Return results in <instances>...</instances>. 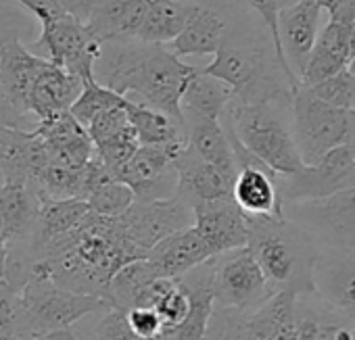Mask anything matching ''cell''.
Instances as JSON below:
<instances>
[{"mask_svg": "<svg viewBox=\"0 0 355 340\" xmlns=\"http://www.w3.org/2000/svg\"><path fill=\"white\" fill-rule=\"evenodd\" d=\"M214 259V257H211ZM211 259L197 265L189 274L178 278L184 292L189 294V315L187 319L171 332L161 334L157 340H205L214 311H216V294H214V265Z\"/></svg>", "mask_w": 355, "mask_h": 340, "instance_id": "21", "label": "cell"}, {"mask_svg": "<svg viewBox=\"0 0 355 340\" xmlns=\"http://www.w3.org/2000/svg\"><path fill=\"white\" fill-rule=\"evenodd\" d=\"M222 121L272 174L291 176L303 167L291 127V102L232 100L222 115Z\"/></svg>", "mask_w": 355, "mask_h": 340, "instance_id": "5", "label": "cell"}, {"mask_svg": "<svg viewBox=\"0 0 355 340\" xmlns=\"http://www.w3.org/2000/svg\"><path fill=\"white\" fill-rule=\"evenodd\" d=\"M349 144L355 148V119H353V134H351V140H349Z\"/></svg>", "mask_w": 355, "mask_h": 340, "instance_id": "52", "label": "cell"}, {"mask_svg": "<svg viewBox=\"0 0 355 340\" xmlns=\"http://www.w3.org/2000/svg\"><path fill=\"white\" fill-rule=\"evenodd\" d=\"M328 19H355V0H313Z\"/></svg>", "mask_w": 355, "mask_h": 340, "instance_id": "47", "label": "cell"}, {"mask_svg": "<svg viewBox=\"0 0 355 340\" xmlns=\"http://www.w3.org/2000/svg\"><path fill=\"white\" fill-rule=\"evenodd\" d=\"M28 48L36 55L42 53L44 59L67 69L82 82L94 80V63L101 55V42L82 21L67 13L40 26L38 40Z\"/></svg>", "mask_w": 355, "mask_h": 340, "instance_id": "11", "label": "cell"}, {"mask_svg": "<svg viewBox=\"0 0 355 340\" xmlns=\"http://www.w3.org/2000/svg\"><path fill=\"white\" fill-rule=\"evenodd\" d=\"M49 154L34 129L0 125V172L5 182H32L49 165Z\"/></svg>", "mask_w": 355, "mask_h": 340, "instance_id": "23", "label": "cell"}, {"mask_svg": "<svg viewBox=\"0 0 355 340\" xmlns=\"http://www.w3.org/2000/svg\"><path fill=\"white\" fill-rule=\"evenodd\" d=\"M201 71L224 82L236 102H291L295 92L278 63L272 40L257 32L224 44Z\"/></svg>", "mask_w": 355, "mask_h": 340, "instance_id": "3", "label": "cell"}, {"mask_svg": "<svg viewBox=\"0 0 355 340\" xmlns=\"http://www.w3.org/2000/svg\"><path fill=\"white\" fill-rule=\"evenodd\" d=\"M3 184H5V178H3V172H0V188H3Z\"/></svg>", "mask_w": 355, "mask_h": 340, "instance_id": "54", "label": "cell"}, {"mask_svg": "<svg viewBox=\"0 0 355 340\" xmlns=\"http://www.w3.org/2000/svg\"><path fill=\"white\" fill-rule=\"evenodd\" d=\"M276 174L263 163L239 167L232 182V199L249 217H282V199L276 186Z\"/></svg>", "mask_w": 355, "mask_h": 340, "instance_id": "26", "label": "cell"}, {"mask_svg": "<svg viewBox=\"0 0 355 340\" xmlns=\"http://www.w3.org/2000/svg\"><path fill=\"white\" fill-rule=\"evenodd\" d=\"M153 309L157 311L161 323H163V332H171L180 325L187 315H189V309H191V303H189V294L184 292V288L180 286V282H173V286L161 294V298L153 305Z\"/></svg>", "mask_w": 355, "mask_h": 340, "instance_id": "39", "label": "cell"}, {"mask_svg": "<svg viewBox=\"0 0 355 340\" xmlns=\"http://www.w3.org/2000/svg\"><path fill=\"white\" fill-rule=\"evenodd\" d=\"M276 186L284 203L313 201L355 186V148L336 146L313 165H303L291 176H278Z\"/></svg>", "mask_w": 355, "mask_h": 340, "instance_id": "12", "label": "cell"}, {"mask_svg": "<svg viewBox=\"0 0 355 340\" xmlns=\"http://www.w3.org/2000/svg\"><path fill=\"white\" fill-rule=\"evenodd\" d=\"M305 88H309V92L322 102L347 113H355V75L349 69H340L334 75H328L322 82Z\"/></svg>", "mask_w": 355, "mask_h": 340, "instance_id": "38", "label": "cell"}, {"mask_svg": "<svg viewBox=\"0 0 355 340\" xmlns=\"http://www.w3.org/2000/svg\"><path fill=\"white\" fill-rule=\"evenodd\" d=\"M30 28L32 26L24 9H15L11 0H0V46L11 38H21L26 32H30ZM24 121H28V117L19 115L11 107V102L5 96L3 84H0V125L24 127Z\"/></svg>", "mask_w": 355, "mask_h": 340, "instance_id": "34", "label": "cell"}, {"mask_svg": "<svg viewBox=\"0 0 355 340\" xmlns=\"http://www.w3.org/2000/svg\"><path fill=\"white\" fill-rule=\"evenodd\" d=\"M175 174H178V186L175 195L184 203L195 207L203 201L224 199L232 197V182L234 178L220 172L211 163L197 156L189 146L182 150V154L175 159Z\"/></svg>", "mask_w": 355, "mask_h": 340, "instance_id": "24", "label": "cell"}, {"mask_svg": "<svg viewBox=\"0 0 355 340\" xmlns=\"http://www.w3.org/2000/svg\"><path fill=\"white\" fill-rule=\"evenodd\" d=\"M184 115V132H187V146L201 156L203 161L211 163L230 178H236V161L228 140V134L220 119H207L189 111Z\"/></svg>", "mask_w": 355, "mask_h": 340, "instance_id": "29", "label": "cell"}, {"mask_svg": "<svg viewBox=\"0 0 355 340\" xmlns=\"http://www.w3.org/2000/svg\"><path fill=\"white\" fill-rule=\"evenodd\" d=\"M293 290H278L257 309L243 313L239 340H297Z\"/></svg>", "mask_w": 355, "mask_h": 340, "instance_id": "25", "label": "cell"}, {"mask_svg": "<svg viewBox=\"0 0 355 340\" xmlns=\"http://www.w3.org/2000/svg\"><path fill=\"white\" fill-rule=\"evenodd\" d=\"M17 301L32 340L71 330L80 319L113 309L109 298L65 290L44 274H34L17 292Z\"/></svg>", "mask_w": 355, "mask_h": 340, "instance_id": "6", "label": "cell"}, {"mask_svg": "<svg viewBox=\"0 0 355 340\" xmlns=\"http://www.w3.org/2000/svg\"><path fill=\"white\" fill-rule=\"evenodd\" d=\"M40 63L42 57L32 53L21 38H11L0 46V84L11 107L24 117H28L26 98Z\"/></svg>", "mask_w": 355, "mask_h": 340, "instance_id": "27", "label": "cell"}, {"mask_svg": "<svg viewBox=\"0 0 355 340\" xmlns=\"http://www.w3.org/2000/svg\"><path fill=\"white\" fill-rule=\"evenodd\" d=\"M150 0H98L86 28L103 44L119 38H136Z\"/></svg>", "mask_w": 355, "mask_h": 340, "instance_id": "28", "label": "cell"}, {"mask_svg": "<svg viewBox=\"0 0 355 340\" xmlns=\"http://www.w3.org/2000/svg\"><path fill=\"white\" fill-rule=\"evenodd\" d=\"M0 340H32L17 294L0 301Z\"/></svg>", "mask_w": 355, "mask_h": 340, "instance_id": "41", "label": "cell"}, {"mask_svg": "<svg viewBox=\"0 0 355 340\" xmlns=\"http://www.w3.org/2000/svg\"><path fill=\"white\" fill-rule=\"evenodd\" d=\"M32 129L42 140L49 161L55 165L80 169L94 154V144L88 129L69 111L38 121Z\"/></svg>", "mask_w": 355, "mask_h": 340, "instance_id": "19", "label": "cell"}, {"mask_svg": "<svg viewBox=\"0 0 355 340\" xmlns=\"http://www.w3.org/2000/svg\"><path fill=\"white\" fill-rule=\"evenodd\" d=\"M355 113L334 109L299 86L291 98V127L303 165L318 163L336 146L349 144Z\"/></svg>", "mask_w": 355, "mask_h": 340, "instance_id": "7", "label": "cell"}, {"mask_svg": "<svg viewBox=\"0 0 355 340\" xmlns=\"http://www.w3.org/2000/svg\"><path fill=\"white\" fill-rule=\"evenodd\" d=\"M86 203H88L90 211H94L98 215L119 217L121 213H125L136 203V197L128 184L113 178V180H107L101 186H96L86 197Z\"/></svg>", "mask_w": 355, "mask_h": 340, "instance_id": "37", "label": "cell"}, {"mask_svg": "<svg viewBox=\"0 0 355 340\" xmlns=\"http://www.w3.org/2000/svg\"><path fill=\"white\" fill-rule=\"evenodd\" d=\"M347 69H349V71H351V73L355 75V57H353V61L349 63V67H347Z\"/></svg>", "mask_w": 355, "mask_h": 340, "instance_id": "53", "label": "cell"}, {"mask_svg": "<svg viewBox=\"0 0 355 340\" xmlns=\"http://www.w3.org/2000/svg\"><path fill=\"white\" fill-rule=\"evenodd\" d=\"M130 330L142 340H157L163 332V323L153 307H134L123 311Z\"/></svg>", "mask_w": 355, "mask_h": 340, "instance_id": "43", "label": "cell"}, {"mask_svg": "<svg viewBox=\"0 0 355 340\" xmlns=\"http://www.w3.org/2000/svg\"><path fill=\"white\" fill-rule=\"evenodd\" d=\"M7 257H9V240L3 228V222H0V278L5 280V271H7Z\"/></svg>", "mask_w": 355, "mask_h": 340, "instance_id": "49", "label": "cell"}, {"mask_svg": "<svg viewBox=\"0 0 355 340\" xmlns=\"http://www.w3.org/2000/svg\"><path fill=\"white\" fill-rule=\"evenodd\" d=\"M36 340H82V338H80V336L73 332V328H71V330H59V332L40 336V338H36Z\"/></svg>", "mask_w": 355, "mask_h": 340, "instance_id": "50", "label": "cell"}, {"mask_svg": "<svg viewBox=\"0 0 355 340\" xmlns=\"http://www.w3.org/2000/svg\"><path fill=\"white\" fill-rule=\"evenodd\" d=\"M211 265L216 307L220 309L249 313L276 292L247 247L216 255Z\"/></svg>", "mask_w": 355, "mask_h": 340, "instance_id": "9", "label": "cell"}, {"mask_svg": "<svg viewBox=\"0 0 355 340\" xmlns=\"http://www.w3.org/2000/svg\"><path fill=\"white\" fill-rule=\"evenodd\" d=\"M130 123L136 132L140 146H175L187 144V132L184 125L173 121L165 113L146 107L142 102L130 100L125 105Z\"/></svg>", "mask_w": 355, "mask_h": 340, "instance_id": "31", "label": "cell"}, {"mask_svg": "<svg viewBox=\"0 0 355 340\" xmlns=\"http://www.w3.org/2000/svg\"><path fill=\"white\" fill-rule=\"evenodd\" d=\"M92 340H142V338H138L130 330L123 311L109 309L101 315L98 323L94 325Z\"/></svg>", "mask_w": 355, "mask_h": 340, "instance_id": "42", "label": "cell"}, {"mask_svg": "<svg viewBox=\"0 0 355 340\" xmlns=\"http://www.w3.org/2000/svg\"><path fill=\"white\" fill-rule=\"evenodd\" d=\"M121 236L142 255L165 236L193 226V207L178 195L161 201H136L117 217Z\"/></svg>", "mask_w": 355, "mask_h": 340, "instance_id": "13", "label": "cell"}, {"mask_svg": "<svg viewBox=\"0 0 355 340\" xmlns=\"http://www.w3.org/2000/svg\"><path fill=\"white\" fill-rule=\"evenodd\" d=\"M313 340H355V330L349 323H345L343 319L320 317L318 332H315Z\"/></svg>", "mask_w": 355, "mask_h": 340, "instance_id": "46", "label": "cell"}, {"mask_svg": "<svg viewBox=\"0 0 355 340\" xmlns=\"http://www.w3.org/2000/svg\"><path fill=\"white\" fill-rule=\"evenodd\" d=\"M247 249L259 263L272 288L293 290L295 294L313 292L311 236L282 217H249Z\"/></svg>", "mask_w": 355, "mask_h": 340, "instance_id": "4", "label": "cell"}, {"mask_svg": "<svg viewBox=\"0 0 355 340\" xmlns=\"http://www.w3.org/2000/svg\"><path fill=\"white\" fill-rule=\"evenodd\" d=\"M82 88L84 82L80 78L42 57V63L34 75L26 98V113L28 117L34 115L36 123L53 115L65 113L71 109Z\"/></svg>", "mask_w": 355, "mask_h": 340, "instance_id": "18", "label": "cell"}, {"mask_svg": "<svg viewBox=\"0 0 355 340\" xmlns=\"http://www.w3.org/2000/svg\"><path fill=\"white\" fill-rule=\"evenodd\" d=\"M40 199L28 182H5L0 188V222L9 247L28 242L36 228Z\"/></svg>", "mask_w": 355, "mask_h": 340, "instance_id": "30", "label": "cell"}, {"mask_svg": "<svg viewBox=\"0 0 355 340\" xmlns=\"http://www.w3.org/2000/svg\"><path fill=\"white\" fill-rule=\"evenodd\" d=\"M9 294H13V292H11V288H9L7 280L0 278V301H3L5 296H9Z\"/></svg>", "mask_w": 355, "mask_h": 340, "instance_id": "51", "label": "cell"}, {"mask_svg": "<svg viewBox=\"0 0 355 340\" xmlns=\"http://www.w3.org/2000/svg\"><path fill=\"white\" fill-rule=\"evenodd\" d=\"M189 3L191 9L184 30L169 46L180 59L216 55L224 44L253 34L236 26L241 17L236 15V0H189Z\"/></svg>", "mask_w": 355, "mask_h": 340, "instance_id": "8", "label": "cell"}, {"mask_svg": "<svg viewBox=\"0 0 355 340\" xmlns=\"http://www.w3.org/2000/svg\"><path fill=\"white\" fill-rule=\"evenodd\" d=\"M320 17L322 9L313 0H291L278 15L280 46L297 78H301L309 53L315 44L320 32Z\"/></svg>", "mask_w": 355, "mask_h": 340, "instance_id": "20", "label": "cell"}, {"mask_svg": "<svg viewBox=\"0 0 355 340\" xmlns=\"http://www.w3.org/2000/svg\"><path fill=\"white\" fill-rule=\"evenodd\" d=\"M187 144L175 146H138L117 174V180L128 184L136 201H161L175 195L178 174L175 159Z\"/></svg>", "mask_w": 355, "mask_h": 340, "instance_id": "14", "label": "cell"}, {"mask_svg": "<svg viewBox=\"0 0 355 340\" xmlns=\"http://www.w3.org/2000/svg\"><path fill=\"white\" fill-rule=\"evenodd\" d=\"M193 226L211 249L214 257L243 249L249 240V222L232 197L203 201L193 207Z\"/></svg>", "mask_w": 355, "mask_h": 340, "instance_id": "15", "label": "cell"}, {"mask_svg": "<svg viewBox=\"0 0 355 340\" xmlns=\"http://www.w3.org/2000/svg\"><path fill=\"white\" fill-rule=\"evenodd\" d=\"M197 67L184 63L167 44L119 38L101 44L94 80L105 88L153 107L184 125L182 94Z\"/></svg>", "mask_w": 355, "mask_h": 340, "instance_id": "2", "label": "cell"}, {"mask_svg": "<svg viewBox=\"0 0 355 340\" xmlns=\"http://www.w3.org/2000/svg\"><path fill=\"white\" fill-rule=\"evenodd\" d=\"M311 288L334 311L355 321V251L328 249L313 259Z\"/></svg>", "mask_w": 355, "mask_h": 340, "instance_id": "16", "label": "cell"}, {"mask_svg": "<svg viewBox=\"0 0 355 340\" xmlns=\"http://www.w3.org/2000/svg\"><path fill=\"white\" fill-rule=\"evenodd\" d=\"M232 98L234 94L224 82L197 69L184 88L182 111H189L207 119H222Z\"/></svg>", "mask_w": 355, "mask_h": 340, "instance_id": "33", "label": "cell"}, {"mask_svg": "<svg viewBox=\"0 0 355 340\" xmlns=\"http://www.w3.org/2000/svg\"><path fill=\"white\" fill-rule=\"evenodd\" d=\"M282 215L330 249L355 251V186L313 201L284 203Z\"/></svg>", "mask_w": 355, "mask_h": 340, "instance_id": "10", "label": "cell"}, {"mask_svg": "<svg viewBox=\"0 0 355 340\" xmlns=\"http://www.w3.org/2000/svg\"><path fill=\"white\" fill-rule=\"evenodd\" d=\"M211 257L214 253L197 228L189 226L159 240L144 259L159 278H180Z\"/></svg>", "mask_w": 355, "mask_h": 340, "instance_id": "22", "label": "cell"}, {"mask_svg": "<svg viewBox=\"0 0 355 340\" xmlns=\"http://www.w3.org/2000/svg\"><path fill=\"white\" fill-rule=\"evenodd\" d=\"M55 3L67 15H71L73 19H78V21H82L86 26V21H88V17H90V13H92V9H94V5L98 3V0H55Z\"/></svg>", "mask_w": 355, "mask_h": 340, "instance_id": "48", "label": "cell"}, {"mask_svg": "<svg viewBox=\"0 0 355 340\" xmlns=\"http://www.w3.org/2000/svg\"><path fill=\"white\" fill-rule=\"evenodd\" d=\"M125 105H128V98L121 107L107 109V111L98 113L96 117H92V121L86 125V129H88V136H90L94 146L103 144V142H107V140H111V138H115V136H119L132 127Z\"/></svg>", "mask_w": 355, "mask_h": 340, "instance_id": "40", "label": "cell"}, {"mask_svg": "<svg viewBox=\"0 0 355 340\" xmlns=\"http://www.w3.org/2000/svg\"><path fill=\"white\" fill-rule=\"evenodd\" d=\"M123 102H125V96L105 88L96 80H88V82H84V88H82L80 96L76 98V102L71 105L69 113L86 127L92 121V117H96L98 113H103L107 109L121 107Z\"/></svg>", "mask_w": 355, "mask_h": 340, "instance_id": "35", "label": "cell"}, {"mask_svg": "<svg viewBox=\"0 0 355 340\" xmlns=\"http://www.w3.org/2000/svg\"><path fill=\"white\" fill-rule=\"evenodd\" d=\"M138 259L144 257L121 236L117 217L94 211L65 236L28 251L30 276L44 274L65 290L105 298L113 276Z\"/></svg>", "mask_w": 355, "mask_h": 340, "instance_id": "1", "label": "cell"}, {"mask_svg": "<svg viewBox=\"0 0 355 340\" xmlns=\"http://www.w3.org/2000/svg\"><path fill=\"white\" fill-rule=\"evenodd\" d=\"M355 57V19H328L318 32L301 73V86H313L340 69H347Z\"/></svg>", "mask_w": 355, "mask_h": 340, "instance_id": "17", "label": "cell"}, {"mask_svg": "<svg viewBox=\"0 0 355 340\" xmlns=\"http://www.w3.org/2000/svg\"><path fill=\"white\" fill-rule=\"evenodd\" d=\"M13 5H19L26 13H30L40 26L61 17L65 11L55 3V0H11Z\"/></svg>", "mask_w": 355, "mask_h": 340, "instance_id": "45", "label": "cell"}, {"mask_svg": "<svg viewBox=\"0 0 355 340\" xmlns=\"http://www.w3.org/2000/svg\"><path fill=\"white\" fill-rule=\"evenodd\" d=\"M189 9V0H150V7L134 40L169 46L184 30Z\"/></svg>", "mask_w": 355, "mask_h": 340, "instance_id": "32", "label": "cell"}, {"mask_svg": "<svg viewBox=\"0 0 355 340\" xmlns=\"http://www.w3.org/2000/svg\"><path fill=\"white\" fill-rule=\"evenodd\" d=\"M239 311H226L216 309L205 340H239V323H241Z\"/></svg>", "mask_w": 355, "mask_h": 340, "instance_id": "44", "label": "cell"}, {"mask_svg": "<svg viewBox=\"0 0 355 340\" xmlns=\"http://www.w3.org/2000/svg\"><path fill=\"white\" fill-rule=\"evenodd\" d=\"M241 3L261 19V26L266 28V32H268V36L272 40V46H274V53L278 57V63H280L282 71L286 73L288 82L293 84V88L297 90L301 86V82L295 75V71L291 69V65H288V61H286V57L282 53L280 38H278V15H280L282 7L288 5L291 0H241Z\"/></svg>", "mask_w": 355, "mask_h": 340, "instance_id": "36", "label": "cell"}]
</instances>
